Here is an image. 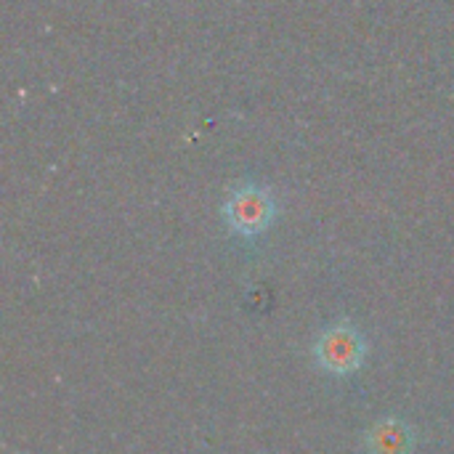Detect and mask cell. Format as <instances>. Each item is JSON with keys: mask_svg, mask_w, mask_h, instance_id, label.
<instances>
[{"mask_svg": "<svg viewBox=\"0 0 454 454\" xmlns=\"http://www.w3.org/2000/svg\"><path fill=\"white\" fill-rule=\"evenodd\" d=\"M412 439L415 436L407 423L388 418L367 434V447L372 454H410Z\"/></svg>", "mask_w": 454, "mask_h": 454, "instance_id": "3957f363", "label": "cell"}, {"mask_svg": "<svg viewBox=\"0 0 454 454\" xmlns=\"http://www.w3.org/2000/svg\"><path fill=\"white\" fill-rule=\"evenodd\" d=\"M364 351H367L364 338L348 325H338V327L325 330L319 335V343H317V359L333 375L356 372L359 364L364 362Z\"/></svg>", "mask_w": 454, "mask_h": 454, "instance_id": "7a4b0ae2", "label": "cell"}, {"mask_svg": "<svg viewBox=\"0 0 454 454\" xmlns=\"http://www.w3.org/2000/svg\"><path fill=\"white\" fill-rule=\"evenodd\" d=\"M223 215L231 226L234 234H242V237H255L261 234L271 218H274V200L266 189L261 186H242L237 189L226 207H223Z\"/></svg>", "mask_w": 454, "mask_h": 454, "instance_id": "6da1fadb", "label": "cell"}]
</instances>
